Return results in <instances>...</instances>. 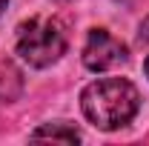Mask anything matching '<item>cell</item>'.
I'll list each match as a JSON object with an SVG mask.
<instances>
[{
  "label": "cell",
  "mask_w": 149,
  "mask_h": 146,
  "mask_svg": "<svg viewBox=\"0 0 149 146\" xmlns=\"http://www.w3.org/2000/svg\"><path fill=\"white\" fill-rule=\"evenodd\" d=\"M138 37H141V43H149V17L141 23V32H138Z\"/></svg>",
  "instance_id": "obj_6"
},
{
  "label": "cell",
  "mask_w": 149,
  "mask_h": 146,
  "mask_svg": "<svg viewBox=\"0 0 149 146\" xmlns=\"http://www.w3.org/2000/svg\"><path fill=\"white\" fill-rule=\"evenodd\" d=\"M3 9H6V0H0V12H3Z\"/></svg>",
  "instance_id": "obj_8"
},
{
  "label": "cell",
  "mask_w": 149,
  "mask_h": 146,
  "mask_svg": "<svg viewBox=\"0 0 149 146\" xmlns=\"http://www.w3.org/2000/svg\"><path fill=\"white\" fill-rule=\"evenodd\" d=\"M80 106L83 115L92 120L97 129H118L129 123L141 109V92L135 89V83L123 77H103L89 83L80 95Z\"/></svg>",
  "instance_id": "obj_1"
},
{
  "label": "cell",
  "mask_w": 149,
  "mask_h": 146,
  "mask_svg": "<svg viewBox=\"0 0 149 146\" xmlns=\"http://www.w3.org/2000/svg\"><path fill=\"white\" fill-rule=\"evenodd\" d=\"M60 3H69V0H60Z\"/></svg>",
  "instance_id": "obj_9"
},
{
  "label": "cell",
  "mask_w": 149,
  "mask_h": 146,
  "mask_svg": "<svg viewBox=\"0 0 149 146\" xmlns=\"http://www.w3.org/2000/svg\"><path fill=\"white\" fill-rule=\"evenodd\" d=\"M143 69H146V74H149V57H146V63H143Z\"/></svg>",
  "instance_id": "obj_7"
},
{
  "label": "cell",
  "mask_w": 149,
  "mask_h": 146,
  "mask_svg": "<svg viewBox=\"0 0 149 146\" xmlns=\"http://www.w3.org/2000/svg\"><path fill=\"white\" fill-rule=\"evenodd\" d=\"M20 89H23L20 74L6 66V72H0V97H3V100H15L20 95Z\"/></svg>",
  "instance_id": "obj_5"
},
{
  "label": "cell",
  "mask_w": 149,
  "mask_h": 146,
  "mask_svg": "<svg viewBox=\"0 0 149 146\" xmlns=\"http://www.w3.org/2000/svg\"><path fill=\"white\" fill-rule=\"evenodd\" d=\"M69 46V32L57 17H32L17 29V55L35 66H52Z\"/></svg>",
  "instance_id": "obj_2"
},
{
  "label": "cell",
  "mask_w": 149,
  "mask_h": 146,
  "mask_svg": "<svg viewBox=\"0 0 149 146\" xmlns=\"http://www.w3.org/2000/svg\"><path fill=\"white\" fill-rule=\"evenodd\" d=\"M126 60V46L106 29H92L83 46V66L89 72H109Z\"/></svg>",
  "instance_id": "obj_3"
},
{
  "label": "cell",
  "mask_w": 149,
  "mask_h": 146,
  "mask_svg": "<svg viewBox=\"0 0 149 146\" xmlns=\"http://www.w3.org/2000/svg\"><path fill=\"white\" fill-rule=\"evenodd\" d=\"M32 138H35V140L52 138V140H66V143H74V140H80L77 129H72V126H63V123H52V126H43V129H37V132L32 135Z\"/></svg>",
  "instance_id": "obj_4"
}]
</instances>
